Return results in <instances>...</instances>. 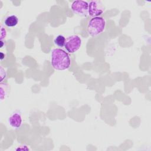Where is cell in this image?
<instances>
[{"label":"cell","instance_id":"6da1fadb","mask_svg":"<svg viewBox=\"0 0 151 151\" xmlns=\"http://www.w3.org/2000/svg\"><path fill=\"white\" fill-rule=\"evenodd\" d=\"M71 60L68 54L63 50L54 48L51 54V64L57 70H64L70 66Z\"/></svg>","mask_w":151,"mask_h":151},{"label":"cell","instance_id":"7a4b0ae2","mask_svg":"<svg viewBox=\"0 0 151 151\" xmlns=\"http://www.w3.org/2000/svg\"><path fill=\"white\" fill-rule=\"evenodd\" d=\"M105 26L106 21L103 17H93L89 20L86 29L90 35L95 37L104 30Z\"/></svg>","mask_w":151,"mask_h":151},{"label":"cell","instance_id":"3957f363","mask_svg":"<svg viewBox=\"0 0 151 151\" xmlns=\"http://www.w3.org/2000/svg\"><path fill=\"white\" fill-rule=\"evenodd\" d=\"M81 45V40L77 35L69 36L65 39L64 47L70 53H74L77 51Z\"/></svg>","mask_w":151,"mask_h":151},{"label":"cell","instance_id":"277c9868","mask_svg":"<svg viewBox=\"0 0 151 151\" xmlns=\"http://www.w3.org/2000/svg\"><path fill=\"white\" fill-rule=\"evenodd\" d=\"M71 8L72 11L79 16L86 17L88 15V3L84 1H74Z\"/></svg>","mask_w":151,"mask_h":151},{"label":"cell","instance_id":"5b68a950","mask_svg":"<svg viewBox=\"0 0 151 151\" xmlns=\"http://www.w3.org/2000/svg\"><path fill=\"white\" fill-rule=\"evenodd\" d=\"M104 6L100 1H91L88 3V15L91 17H97L102 14Z\"/></svg>","mask_w":151,"mask_h":151},{"label":"cell","instance_id":"8992f818","mask_svg":"<svg viewBox=\"0 0 151 151\" xmlns=\"http://www.w3.org/2000/svg\"><path fill=\"white\" fill-rule=\"evenodd\" d=\"M22 123V116L19 113H13L8 119L9 124L14 129H18Z\"/></svg>","mask_w":151,"mask_h":151},{"label":"cell","instance_id":"52a82bcc","mask_svg":"<svg viewBox=\"0 0 151 151\" xmlns=\"http://www.w3.org/2000/svg\"><path fill=\"white\" fill-rule=\"evenodd\" d=\"M18 23V18L15 15H10L6 17L4 20L5 25L8 27H15Z\"/></svg>","mask_w":151,"mask_h":151},{"label":"cell","instance_id":"ba28073f","mask_svg":"<svg viewBox=\"0 0 151 151\" xmlns=\"http://www.w3.org/2000/svg\"><path fill=\"white\" fill-rule=\"evenodd\" d=\"M1 101H2L5 98L8 92V84L5 83H1Z\"/></svg>","mask_w":151,"mask_h":151},{"label":"cell","instance_id":"9c48e42d","mask_svg":"<svg viewBox=\"0 0 151 151\" xmlns=\"http://www.w3.org/2000/svg\"><path fill=\"white\" fill-rule=\"evenodd\" d=\"M65 42V38L63 35H59L57 36L54 40V44L59 47H63V46H64Z\"/></svg>","mask_w":151,"mask_h":151},{"label":"cell","instance_id":"30bf717a","mask_svg":"<svg viewBox=\"0 0 151 151\" xmlns=\"http://www.w3.org/2000/svg\"><path fill=\"white\" fill-rule=\"evenodd\" d=\"M1 40H3V39L6 37V31L5 28L2 25L1 26Z\"/></svg>","mask_w":151,"mask_h":151},{"label":"cell","instance_id":"8fae6325","mask_svg":"<svg viewBox=\"0 0 151 151\" xmlns=\"http://www.w3.org/2000/svg\"><path fill=\"white\" fill-rule=\"evenodd\" d=\"M0 71H1V73H0V74H1V81L2 82L3 81V80L6 78V72H5V70H4V68H2V66H1Z\"/></svg>","mask_w":151,"mask_h":151}]
</instances>
